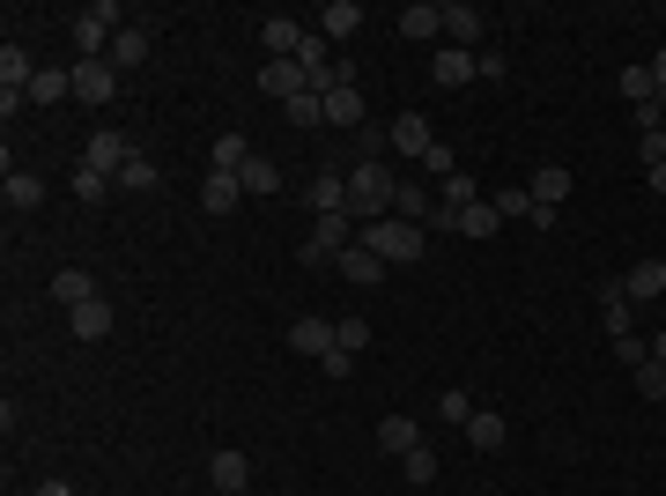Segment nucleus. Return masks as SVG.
Listing matches in <instances>:
<instances>
[{
	"label": "nucleus",
	"instance_id": "nucleus-1",
	"mask_svg": "<svg viewBox=\"0 0 666 496\" xmlns=\"http://www.w3.org/2000/svg\"><path fill=\"white\" fill-rule=\"evenodd\" d=\"M393 193H400V178H393V164H385V156H363V164L348 170V215H356L363 230L393 215Z\"/></svg>",
	"mask_w": 666,
	"mask_h": 496
},
{
	"label": "nucleus",
	"instance_id": "nucleus-2",
	"mask_svg": "<svg viewBox=\"0 0 666 496\" xmlns=\"http://www.w3.org/2000/svg\"><path fill=\"white\" fill-rule=\"evenodd\" d=\"M363 245L385 259V267H400V259H422V245H430V230H415V222H400V215H385V222H371L363 230Z\"/></svg>",
	"mask_w": 666,
	"mask_h": 496
},
{
	"label": "nucleus",
	"instance_id": "nucleus-3",
	"mask_svg": "<svg viewBox=\"0 0 666 496\" xmlns=\"http://www.w3.org/2000/svg\"><path fill=\"white\" fill-rule=\"evenodd\" d=\"M119 30H126V23H119V8H112V0H89L82 15H75V38H82V60H104L97 44H112Z\"/></svg>",
	"mask_w": 666,
	"mask_h": 496
},
{
	"label": "nucleus",
	"instance_id": "nucleus-4",
	"mask_svg": "<svg viewBox=\"0 0 666 496\" xmlns=\"http://www.w3.org/2000/svg\"><path fill=\"white\" fill-rule=\"evenodd\" d=\"M82 164H89V170H104V178H119V170L133 164V141H126L119 126H97V133L82 141Z\"/></svg>",
	"mask_w": 666,
	"mask_h": 496
},
{
	"label": "nucleus",
	"instance_id": "nucleus-5",
	"mask_svg": "<svg viewBox=\"0 0 666 496\" xmlns=\"http://www.w3.org/2000/svg\"><path fill=\"white\" fill-rule=\"evenodd\" d=\"M67 75H75V104H112L119 97V67L112 60H75Z\"/></svg>",
	"mask_w": 666,
	"mask_h": 496
},
{
	"label": "nucleus",
	"instance_id": "nucleus-6",
	"mask_svg": "<svg viewBox=\"0 0 666 496\" xmlns=\"http://www.w3.org/2000/svg\"><path fill=\"white\" fill-rule=\"evenodd\" d=\"M30 82H38L30 52H15V44H8V52H0V112H8V119H15V104L30 97Z\"/></svg>",
	"mask_w": 666,
	"mask_h": 496
},
{
	"label": "nucleus",
	"instance_id": "nucleus-7",
	"mask_svg": "<svg viewBox=\"0 0 666 496\" xmlns=\"http://www.w3.org/2000/svg\"><path fill=\"white\" fill-rule=\"evenodd\" d=\"M445 38L459 52H482L489 44V23H482V8H466V0H445Z\"/></svg>",
	"mask_w": 666,
	"mask_h": 496
},
{
	"label": "nucleus",
	"instance_id": "nucleus-8",
	"mask_svg": "<svg viewBox=\"0 0 666 496\" xmlns=\"http://www.w3.org/2000/svg\"><path fill=\"white\" fill-rule=\"evenodd\" d=\"M356 238H363V222H356L348 207H333V215H319V222H311V245H319V252H333V259H341V252L356 245Z\"/></svg>",
	"mask_w": 666,
	"mask_h": 496
},
{
	"label": "nucleus",
	"instance_id": "nucleus-9",
	"mask_svg": "<svg viewBox=\"0 0 666 496\" xmlns=\"http://www.w3.org/2000/svg\"><path fill=\"white\" fill-rule=\"evenodd\" d=\"M385 141H393L400 156H415V164H430V149H437V133H430V119H422V112H400Z\"/></svg>",
	"mask_w": 666,
	"mask_h": 496
},
{
	"label": "nucleus",
	"instance_id": "nucleus-10",
	"mask_svg": "<svg viewBox=\"0 0 666 496\" xmlns=\"http://www.w3.org/2000/svg\"><path fill=\"white\" fill-rule=\"evenodd\" d=\"M259 89L290 104V97H304V89H319V82H311V75H304L296 60H267V67H259Z\"/></svg>",
	"mask_w": 666,
	"mask_h": 496
},
{
	"label": "nucleus",
	"instance_id": "nucleus-11",
	"mask_svg": "<svg viewBox=\"0 0 666 496\" xmlns=\"http://www.w3.org/2000/svg\"><path fill=\"white\" fill-rule=\"evenodd\" d=\"M371 445L377 453H393V459H408L422 445V430H415V415H385V422H377L371 430Z\"/></svg>",
	"mask_w": 666,
	"mask_h": 496
},
{
	"label": "nucleus",
	"instance_id": "nucleus-12",
	"mask_svg": "<svg viewBox=\"0 0 666 496\" xmlns=\"http://www.w3.org/2000/svg\"><path fill=\"white\" fill-rule=\"evenodd\" d=\"M526 193H534V207H541V215H563V201H571V170H563V164H541Z\"/></svg>",
	"mask_w": 666,
	"mask_h": 496
},
{
	"label": "nucleus",
	"instance_id": "nucleus-13",
	"mask_svg": "<svg viewBox=\"0 0 666 496\" xmlns=\"http://www.w3.org/2000/svg\"><path fill=\"white\" fill-rule=\"evenodd\" d=\"M319 104H326V126H363V89L356 82H326Z\"/></svg>",
	"mask_w": 666,
	"mask_h": 496
},
{
	"label": "nucleus",
	"instance_id": "nucleus-14",
	"mask_svg": "<svg viewBox=\"0 0 666 496\" xmlns=\"http://www.w3.org/2000/svg\"><path fill=\"white\" fill-rule=\"evenodd\" d=\"M208 482H215V496H245L252 489V459L245 453H215L208 459Z\"/></svg>",
	"mask_w": 666,
	"mask_h": 496
},
{
	"label": "nucleus",
	"instance_id": "nucleus-15",
	"mask_svg": "<svg viewBox=\"0 0 666 496\" xmlns=\"http://www.w3.org/2000/svg\"><path fill=\"white\" fill-rule=\"evenodd\" d=\"M259 44H267V60H296L304 23H296V15H267V23H259Z\"/></svg>",
	"mask_w": 666,
	"mask_h": 496
},
{
	"label": "nucleus",
	"instance_id": "nucleus-16",
	"mask_svg": "<svg viewBox=\"0 0 666 496\" xmlns=\"http://www.w3.org/2000/svg\"><path fill=\"white\" fill-rule=\"evenodd\" d=\"M333 267H341V275H348V282H363V290H377V282H385V259H377V252L363 245V238H356V245L341 252V259H333Z\"/></svg>",
	"mask_w": 666,
	"mask_h": 496
},
{
	"label": "nucleus",
	"instance_id": "nucleus-17",
	"mask_svg": "<svg viewBox=\"0 0 666 496\" xmlns=\"http://www.w3.org/2000/svg\"><path fill=\"white\" fill-rule=\"evenodd\" d=\"M430 75H437V89H466V82H474V52H459V44H437Z\"/></svg>",
	"mask_w": 666,
	"mask_h": 496
},
{
	"label": "nucleus",
	"instance_id": "nucleus-18",
	"mask_svg": "<svg viewBox=\"0 0 666 496\" xmlns=\"http://www.w3.org/2000/svg\"><path fill=\"white\" fill-rule=\"evenodd\" d=\"M104 60H112V67H119V75H133V67H141V60H149V30H141V23H126L119 38L104 44Z\"/></svg>",
	"mask_w": 666,
	"mask_h": 496
},
{
	"label": "nucleus",
	"instance_id": "nucleus-19",
	"mask_svg": "<svg viewBox=\"0 0 666 496\" xmlns=\"http://www.w3.org/2000/svg\"><path fill=\"white\" fill-rule=\"evenodd\" d=\"M238 201H245L238 170H208V178H201V207H208V215H230Z\"/></svg>",
	"mask_w": 666,
	"mask_h": 496
},
{
	"label": "nucleus",
	"instance_id": "nucleus-20",
	"mask_svg": "<svg viewBox=\"0 0 666 496\" xmlns=\"http://www.w3.org/2000/svg\"><path fill=\"white\" fill-rule=\"evenodd\" d=\"M393 215H400V222H415V230H430V215H437V201H430V186H415V178H400V193H393Z\"/></svg>",
	"mask_w": 666,
	"mask_h": 496
},
{
	"label": "nucleus",
	"instance_id": "nucleus-21",
	"mask_svg": "<svg viewBox=\"0 0 666 496\" xmlns=\"http://www.w3.org/2000/svg\"><path fill=\"white\" fill-rule=\"evenodd\" d=\"M623 290H629V304H652V296H666V259H637L623 275Z\"/></svg>",
	"mask_w": 666,
	"mask_h": 496
},
{
	"label": "nucleus",
	"instance_id": "nucleus-22",
	"mask_svg": "<svg viewBox=\"0 0 666 496\" xmlns=\"http://www.w3.org/2000/svg\"><path fill=\"white\" fill-rule=\"evenodd\" d=\"M400 38H415V44L445 38V8H430V0H415V8H400Z\"/></svg>",
	"mask_w": 666,
	"mask_h": 496
},
{
	"label": "nucleus",
	"instance_id": "nucleus-23",
	"mask_svg": "<svg viewBox=\"0 0 666 496\" xmlns=\"http://www.w3.org/2000/svg\"><path fill=\"white\" fill-rule=\"evenodd\" d=\"M466 445H474V453H503V445H511L503 415H497V408H474V422H466Z\"/></svg>",
	"mask_w": 666,
	"mask_h": 496
},
{
	"label": "nucleus",
	"instance_id": "nucleus-24",
	"mask_svg": "<svg viewBox=\"0 0 666 496\" xmlns=\"http://www.w3.org/2000/svg\"><path fill=\"white\" fill-rule=\"evenodd\" d=\"M238 186H245V201H267V193H282V164H274V156H252V164L238 170Z\"/></svg>",
	"mask_w": 666,
	"mask_h": 496
},
{
	"label": "nucleus",
	"instance_id": "nucleus-25",
	"mask_svg": "<svg viewBox=\"0 0 666 496\" xmlns=\"http://www.w3.org/2000/svg\"><path fill=\"white\" fill-rule=\"evenodd\" d=\"M67 327H75V341H104V333H112V304H104V296H89V304L67 311Z\"/></svg>",
	"mask_w": 666,
	"mask_h": 496
},
{
	"label": "nucleus",
	"instance_id": "nucleus-26",
	"mask_svg": "<svg viewBox=\"0 0 666 496\" xmlns=\"http://www.w3.org/2000/svg\"><path fill=\"white\" fill-rule=\"evenodd\" d=\"M290 348H296V356H333V319H296Z\"/></svg>",
	"mask_w": 666,
	"mask_h": 496
},
{
	"label": "nucleus",
	"instance_id": "nucleus-27",
	"mask_svg": "<svg viewBox=\"0 0 666 496\" xmlns=\"http://www.w3.org/2000/svg\"><path fill=\"white\" fill-rule=\"evenodd\" d=\"M356 23H363V8H356V0H333V8H319V30H326V44H348V38H356Z\"/></svg>",
	"mask_w": 666,
	"mask_h": 496
},
{
	"label": "nucleus",
	"instance_id": "nucleus-28",
	"mask_svg": "<svg viewBox=\"0 0 666 496\" xmlns=\"http://www.w3.org/2000/svg\"><path fill=\"white\" fill-rule=\"evenodd\" d=\"M333 207H348V170H319L311 178V215H333Z\"/></svg>",
	"mask_w": 666,
	"mask_h": 496
},
{
	"label": "nucleus",
	"instance_id": "nucleus-29",
	"mask_svg": "<svg viewBox=\"0 0 666 496\" xmlns=\"http://www.w3.org/2000/svg\"><path fill=\"white\" fill-rule=\"evenodd\" d=\"M75 97V75L67 67H38V82H30V104H67Z\"/></svg>",
	"mask_w": 666,
	"mask_h": 496
},
{
	"label": "nucleus",
	"instance_id": "nucleus-30",
	"mask_svg": "<svg viewBox=\"0 0 666 496\" xmlns=\"http://www.w3.org/2000/svg\"><path fill=\"white\" fill-rule=\"evenodd\" d=\"M245 164H252V141H245V133H215L208 170H245Z\"/></svg>",
	"mask_w": 666,
	"mask_h": 496
},
{
	"label": "nucleus",
	"instance_id": "nucleus-31",
	"mask_svg": "<svg viewBox=\"0 0 666 496\" xmlns=\"http://www.w3.org/2000/svg\"><path fill=\"white\" fill-rule=\"evenodd\" d=\"M497 222H503L497 201H466L459 207V238H497Z\"/></svg>",
	"mask_w": 666,
	"mask_h": 496
},
{
	"label": "nucleus",
	"instance_id": "nucleus-32",
	"mask_svg": "<svg viewBox=\"0 0 666 496\" xmlns=\"http://www.w3.org/2000/svg\"><path fill=\"white\" fill-rule=\"evenodd\" d=\"M600 311H607V341L637 333V327H629V290H623V282H607V290H600Z\"/></svg>",
	"mask_w": 666,
	"mask_h": 496
},
{
	"label": "nucleus",
	"instance_id": "nucleus-33",
	"mask_svg": "<svg viewBox=\"0 0 666 496\" xmlns=\"http://www.w3.org/2000/svg\"><path fill=\"white\" fill-rule=\"evenodd\" d=\"M52 296H60L67 311H75V304H89V296H97V282H89L82 267H60V275H52Z\"/></svg>",
	"mask_w": 666,
	"mask_h": 496
},
{
	"label": "nucleus",
	"instance_id": "nucleus-34",
	"mask_svg": "<svg viewBox=\"0 0 666 496\" xmlns=\"http://www.w3.org/2000/svg\"><path fill=\"white\" fill-rule=\"evenodd\" d=\"M156 178H164V170H156L149 156H141V149H133V164L119 170V193H156Z\"/></svg>",
	"mask_w": 666,
	"mask_h": 496
},
{
	"label": "nucleus",
	"instance_id": "nucleus-35",
	"mask_svg": "<svg viewBox=\"0 0 666 496\" xmlns=\"http://www.w3.org/2000/svg\"><path fill=\"white\" fill-rule=\"evenodd\" d=\"M112 186H119V178H104V170H89V164H75V201H112Z\"/></svg>",
	"mask_w": 666,
	"mask_h": 496
},
{
	"label": "nucleus",
	"instance_id": "nucleus-36",
	"mask_svg": "<svg viewBox=\"0 0 666 496\" xmlns=\"http://www.w3.org/2000/svg\"><path fill=\"white\" fill-rule=\"evenodd\" d=\"M282 119H290V126H326V104H319V89L290 97V104H282Z\"/></svg>",
	"mask_w": 666,
	"mask_h": 496
},
{
	"label": "nucleus",
	"instance_id": "nucleus-37",
	"mask_svg": "<svg viewBox=\"0 0 666 496\" xmlns=\"http://www.w3.org/2000/svg\"><path fill=\"white\" fill-rule=\"evenodd\" d=\"M333 348L363 356V348H371V319H333Z\"/></svg>",
	"mask_w": 666,
	"mask_h": 496
},
{
	"label": "nucleus",
	"instance_id": "nucleus-38",
	"mask_svg": "<svg viewBox=\"0 0 666 496\" xmlns=\"http://www.w3.org/2000/svg\"><path fill=\"white\" fill-rule=\"evenodd\" d=\"M8 201H15V207H38L44 201V178H38V170H8Z\"/></svg>",
	"mask_w": 666,
	"mask_h": 496
},
{
	"label": "nucleus",
	"instance_id": "nucleus-39",
	"mask_svg": "<svg viewBox=\"0 0 666 496\" xmlns=\"http://www.w3.org/2000/svg\"><path fill=\"white\" fill-rule=\"evenodd\" d=\"M615 89H623L629 104H652V97H659V89H652V67H623V75H615Z\"/></svg>",
	"mask_w": 666,
	"mask_h": 496
},
{
	"label": "nucleus",
	"instance_id": "nucleus-40",
	"mask_svg": "<svg viewBox=\"0 0 666 496\" xmlns=\"http://www.w3.org/2000/svg\"><path fill=\"white\" fill-rule=\"evenodd\" d=\"M466 201H482L466 170H452V178H437V207H466Z\"/></svg>",
	"mask_w": 666,
	"mask_h": 496
},
{
	"label": "nucleus",
	"instance_id": "nucleus-41",
	"mask_svg": "<svg viewBox=\"0 0 666 496\" xmlns=\"http://www.w3.org/2000/svg\"><path fill=\"white\" fill-rule=\"evenodd\" d=\"M629 378H637V393H644V400H666V364H652V356H644Z\"/></svg>",
	"mask_w": 666,
	"mask_h": 496
},
{
	"label": "nucleus",
	"instance_id": "nucleus-42",
	"mask_svg": "<svg viewBox=\"0 0 666 496\" xmlns=\"http://www.w3.org/2000/svg\"><path fill=\"white\" fill-rule=\"evenodd\" d=\"M437 415H445V422H452V430H466V422H474V400H466V393H445V400H437Z\"/></svg>",
	"mask_w": 666,
	"mask_h": 496
},
{
	"label": "nucleus",
	"instance_id": "nucleus-43",
	"mask_svg": "<svg viewBox=\"0 0 666 496\" xmlns=\"http://www.w3.org/2000/svg\"><path fill=\"white\" fill-rule=\"evenodd\" d=\"M400 467H408V482H437V453H430V445H415Z\"/></svg>",
	"mask_w": 666,
	"mask_h": 496
},
{
	"label": "nucleus",
	"instance_id": "nucleus-44",
	"mask_svg": "<svg viewBox=\"0 0 666 496\" xmlns=\"http://www.w3.org/2000/svg\"><path fill=\"white\" fill-rule=\"evenodd\" d=\"M474 82H503V52H497V44L474 52Z\"/></svg>",
	"mask_w": 666,
	"mask_h": 496
},
{
	"label": "nucleus",
	"instance_id": "nucleus-45",
	"mask_svg": "<svg viewBox=\"0 0 666 496\" xmlns=\"http://www.w3.org/2000/svg\"><path fill=\"white\" fill-rule=\"evenodd\" d=\"M644 356H652V341H637V333H623V341H615V364H623V371H637Z\"/></svg>",
	"mask_w": 666,
	"mask_h": 496
},
{
	"label": "nucleus",
	"instance_id": "nucleus-46",
	"mask_svg": "<svg viewBox=\"0 0 666 496\" xmlns=\"http://www.w3.org/2000/svg\"><path fill=\"white\" fill-rule=\"evenodd\" d=\"M629 119H637V133H666V112H659V97H652V104H629Z\"/></svg>",
	"mask_w": 666,
	"mask_h": 496
},
{
	"label": "nucleus",
	"instance_id": "nucleus-47",
	"mask_svg": "<svg viewBox=\"0 0 666 496\" xmlns=\"http://www.w3.org/2000/svg\"><path fill=\"white\" fill-rule=\"evenodd\" d=\"M497 215H526V222H534V193H518V186L497 193Z\"/></svg>",
	"mask_w": 666,
	"mask_h": 496
},
{
	"label": "nucleus",
	"instance_id": "nucleus-48",
	"mask_svg": "<svg viewBox=\"0 0 666 496\" xmlns=\"http://www.w3.org/2000/svg\"><path fill=\"white\" fill-rule=\"evenodd\" d=\"M637 156H644V170L666 164V133H637Z\"/></svg>",
	"mask_w": 666,
	"mask_h": 496
},
{
	"label": "nucleus",
	"instance_id": "nucleus-49",
	"mask_svg": "<svg viewBox=\"0 0 666 496\" xmlns=\"http://www.w3.org/2000/svg\"><path fill=\"white\" fill-rule=\"evenodd\" d=\"M319 371H326V378H348V371H356V356H348V348H333V356H319Z\"/></svg>",
	"mask_w": 666,
	"mask_h": 496
},
{
	"label": "nucleus",
	"instance_id": "nucleus-50",
	"mask_svg": "<svg viewBox=\"0 0 666 496\" xmlns=\"http://www.w3.org/2000/svg\"><path fill=\"white\" fill-rule=\"evenodd\" d=\"M652 89H659V112H666V52L652 60Z\"/></svg>",
	"mask_w": 666,
	"mask_h": 496
},
{
	"label": "nucleus",
	"instance_id": "nucleus-51",
	"mask_svg": "<svg viewBox=\"0 0 666 496\" xmlns=\"http://www.w3.org/2000/svg\"><path fill=\"white\" fill-rule=\"evenodd\" d=\"M644 178H652V193H659V201H666V164H652V170H644Z\"/></svg>",
	"mask_w": 666,
	"mask_h": 496
},
{
	"label": "nucleus",
	"instance_id": "nucleus-52",
	"mask_svg": "<svg viewBox=\"0 0 666 496\" xmlns=\"http://www.w3.org/2000/svg\"><path fill=\"white\" fill-rule=\"evenodd\" d=\"M652 364H666V327H659V333H652Z\"/></svg>",
	"mask_w": 666,
	"mask_h": 496
},
{
	"label": "nucleus",
	"instance_id": "nucleus-53",
	"mask_svg": "<svg viewBox=\"0 0 666 496\" xmlns=\"http://www.w3.org/2000/svg\"><path fill=\"white\" fill-rule=\"evenodd\" d=\"M38 496H75V489H67V482H44V489Z\"/></svg>",
	"mask_w": 666,
	"mask_h": 496
},
{
	"label": "nucleus",
	"instance_id": "nucleus-54",
	"mask_svg": "<svg viewBox=\"0 0 666 496\" xmlns=\"http://www.w3.org/2000/svg\"><path fill=\"white\" fill-rule=\"evenodd\" d=\"M274 496H290V489H274Z\"/></svg>",
	"mask_w": 666,
	"mask_h": 496
}]
</instances>
